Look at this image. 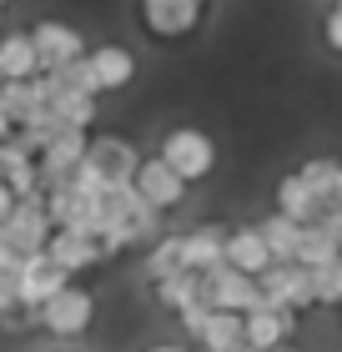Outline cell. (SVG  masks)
<instances>
[{"mask_svg": "<svg viewBox=\"0 0 342 352\" xmlns=\"http://www.w3.org/2000/svg\"><path fill=\"white\" fill-rule=\"evenodd\" d=\"M91 327H96V292L81 287V282H71L66 292H56L36 312V332H45V338H56V342H81Z\"/></svg>", "mask_w": 342, "mask_h": 352, "instance_id": "obj_1", "label": "cell"}, {"mask_svg": "<svg viewBox=\"0 0 342 352\" xmlns=\"http://www.w3.org/2000/svg\"><path fill=\"white\" fill-rule=\"evenodd\" d=\"M161 162H167L182 182H206L211 171H217V141H211L206 131H197V126H176V131L161 136Z\"/></svg>", "mask_w": 342, "mask_h": 352, "instance_id": "obj_2", "label": "cell"}, {"mask_svg": "<svg viewBox=\"0 0 342 352\" xmlns=\"http://www.w3.org/2000/svg\"><path fill=\"white\" fill-rule=\"evenodd\" d=\"M51 206H45V191H36V197H21L15 201V212L0 221V242H6L15 257H36V252H45V242H51Z\"/></svg>", "mask_w": 342, "mask_h": 352, "instance_id": "obj_3", "label": "cell"}, {"mask_svg": "<svg viewBox=\"0 0 342 352\" xmlns=\"http://www.w3.org/2000/svg\"><path fill=\"white\" fill-rule=\"evenodd\" d=\"M202 302L211 312H237L247 317L262 307V287H257V277H247V272H232V267H211L202 272Z\"/></svg>", "mask_w": 342, "mask_h": 352, "instance_id": "obj_4", "label": "cell"}, {"mask_svg": "<svg viewBox=\"0 0 342 352\" xmlns=\"http://www.w3.org/2000/svg\"><path fill=\"white\" fill-rule=\"evenodd\" d=\"M136 166H141V151H136L126 136H91V146H86V171L101 182V191L131 186V182H136Z\"/></svg>", "mask_w": 342, "mask_h": 352, "instance_id": "obj_5", "label": "cell"}, {"mask_svg": "<svg viewBox=\"0 0 342 352\" xmlns=\"http://www.w3.org/2000/svg\"><path fill=\"white\" fill-rule=\"evenodd\" d=\"M257 287H262V302L267 307H282V312H307V307H317V297H312V272L297 267V262H277L267 267L262 277H257Z\"/></svg>", "mask_w": 342, "mask_h": 352, "instance_id": "obj_6", "label": "cell"}, {"mask_svg": "<svg viewBox=\"0 0 342 352\" xmlns=\"http://www.w3.org/2000/svg\"><path fill=\"white\" fill-rule=\"evenodd\" d=\"M30 45H36V56H41V71H61V66H71V60L91 56L86 36H81L71 21H36L30 25Z\"/></svg>", "mask_w": 342, "mask_h": 352, "instance_id": "obj_7", "label": "cell"}, {"mask_svg": "<svg viewBox=\"0 0 342 352\" xmlns=\"http://www.w3.org/2000/svg\"><path fill=\"white\" fill-rule=\"evenodd\" d=\"M131 191L151 206L156 217H167V212H176V206L186 201V182L176 176L161 156H141V166H136V182H131Z\"/></svg>", "mask_w": 342, "mask_h": 352, "instance_id": "obj_8", "label": "cell"}, {"mask_svg": "<svg viewBox=\"0 0 342 352\" xmlns=\"http://www.w3.org/2000/svg\"><path fill=\"white\" fill-rule=\"evenodd\" d=\"M141 25L156 41H182L202 25V0H141Z\"/></svg>", "mask_w": 342, "mask_h": 352, "instance_id": "obj_9", "label": "cell"}, {"mask_svg": "<svg viewBox=\"0 0 342 352\" xmlns=\"http://www.w3.org/2000/svg\"><path fill=\"white\" fill-rule=\"evenodd\" d=\"M45 257H51L66 277L76 282L81 272H91V267H101L106 262V252H101V242H96L91 232H71V227H56L51 232V242H45Z\"/></svg>", "mask_w": 342, "mask_h": 352, "instance_id": "obj_10", "label": "cell"}, {"mask_svg": "<svg viewBox=\"0 0 342 352\" xmlns=\"http://www.w3.org/2000/svg\"><path fill=\"white\" fill-rule=\"evenodd\" d=\"M226 236H232V221H197V227H186V232H182L186 272L226 267Z\"/></svg>", "mask_w": 342, "mask_h": 352, "instance_id": "obj_11", "label": "cell"}, {"mask_svg": "<svg viewBox=\"0 0 342 352\" xmlns=\"http://www.w3.org/2000/svg\"><path fill=\"white\" fill-rule=\"evenodd\" d=\"M66 287H71V277H66L51 257H45V252H36V257L21 262V307L41 312L45 302H51L56 292H66Z\"/></svg>", "mask_w": 342, "mask_h": 352, "instance_id": "obj_12", "label": "cell"}, {"mask_svg": "<svg viewBox=\"0 0 342 352\" xmlns=\"http://www.w3.org/2000/svg\"><path fill=\"white\" fill-rule=\"evenodd\" d=\"M242 322H247V347H257V352H277V347H287L297 338V312L267 307V302L257 312H247Z\"/></svg>", "mask_w": 342, "mask_h": 352, "instance_id": "obj_13", "label": "cell"}, {"mask_svg": "<svg viewBox=\"0 0 342 352\" xmlns=\"http://www.w3.org/2000/svg\"><path fill=\"white\" fill-rule=\"evenodd\" d=\"M86 66L96 76V91H126L136 81V56L126 45H91Z\"/></svg>", "mask_w": 342, "mask_h": 352, "instance_id": "obj_14", "label": "cell"}, {"mask_svg": "<svg viewBox=\"0 0 342 352\" xmlns=\"http://www.w3.org/2000/svg\"><path fill=\"white\" fill-rule=\"evenodd\" d=\"M191 347H197V352H242V347H247V322H242L237 312H211L206 307Z\"/></svg>", "mask_w": 342, "mask_h": 352, "instance_id": "obj_15", "label": "cell"}, {"mask_svg": "<svg viewBox=\"0 0 342 352\" xmlns=\"http://www.w3.org/2000/svg\"><path fill=\"white\" fill-rule=\"evenodd\" d=\"M226 267L232 272H247V277H262L272 262V252L262 242V232H257V221H247V227H232V236H226Z\"/></svg>", "mask_w": 342, "mask_h": 352, "instance_id": "obj_16", "label": "cell"}, {"mask_svg": "<svg viewBox=\"0 0 342 352\" xmlns=\"http://www.w3.org/2000/svg\"><path fill=\"white\" fill-rule=\"evenodd\" d=\"M41 56L30 45V30H0V81H36Z\"/></svg>", "mask_w": 342, "mask_h": 352, "instance_id": "obj_17", "label": "cell"}, {"mask_svg": "<svg viewBox=\"0 0 342 352\" xmlns=\"http://www.w3.org/2000/svg\"><path fill=\"white\" fill-rule=\"evenodd\" d=\"M272 212H282L287 221H297V227H317V221H322V201L307 191V182L297 171H287L282 182H277V206H272Z\"/></svg>", "mask_w": 342, "mask_h": 352, "instance_id": "obj_18", "label": "cell"}, {"mask_svg": "<svg viewBox=\"0 0 342 352\" xmlns=\"http://www.w3.org/2000/svg\"><path fill=\"white\" fill-rule=\"evenodd\" d=\"M297 176L307 182V191L322 201V212H332V206L342 201V162L337 156H312V162H302Z\"/></svg>", "mask_w": 342, "mask_h": 352, "instance_id": "obj_19", "label": "cell"}, {"mask_svg": "<svg viewBox=\"0 0 342 352\" xmlns=\"http://www.w3.org/2000/svg\"><path fill=\"white\" fill-rule=\"evenodd\" d=\"M151 297H156V307L167 312V317L191 312L202 302V272H176V277H167V282L151 287Z\"/></svg>", "mask_w": 342, "mask_h": 352, "instance_id": "obj_20", "label": "cell"}, {"mask_svg": "<svg viewBox=\"0 0 342 352\" xmlns=\"http://www.w3.org/2000/svg\"><path fill=\"white\" fill-rule=\"evenodd\" d=\"M176 272H186V247H182V232H161L151 252H146V282H167Z\"/></svg>", "mask_w": 342, "mask_h": 352, "instance_id": "obj_21", "label": "cell"}, {"mask_svg": "<svg viewBox=\"0 0 342 352\" xmlns=\"http://www.w3.org/2000/svg\"><path fill=\"white\" fill-rule=\"evenodd\" d=\"M257 232H262L272 262H297V242H302V227H297V221H287L282 212H267L262 221H257Z\"/></svg>", "mask_w": 342, "mask_h": 352, "instance_id": "obj_22", "label": "cell"}, {"mask_svg": "<svg viewBox=\"0 0 342 352\" xmlns=\"http://www.w3.org/2000/svg\"><path fill=\"white\" fill-rule=\"evenodd\" d=\"M342 257V242L328 227H302V242H297V267L317 272V267H332Z\"/></svg>", "mask_w": 342, "mask_h": 352, "instance_id": "obj_23", "label": "cell"}, {"mask_svg": "<svg viewBox=\"0 0 342 352\" xmlns=\"http://www.w3.org/2000/svg\"><path fill=\"white\" fill-rule=\"evenodd\" d=\"M45 116H56L61 126H66V131H91V121H96V101H91V96H56Z\"/></svg>", "mask_w": 342, "mask_h": 352, "instance_id": "obj_24", "label": "cell"}, {"mask_svg": "<svg viewBox=\"0 0 342 352\" xmlns=\"http://www.w3.org/2000/svg\"><path fill=\"white\" fill-rule=\"evenodd\" d=\"M51 76V86H56V96H101L96 91V76H91V66L86 60H71V66H61V71H45Z\"/></svg>", "mask_w": 342, "mask_h": 352, "instance_id": "obj_25", "label": "cell"}, {"mask_svg": "<svg viewBox=\"0 0 342 352\" xmlns=\"http://www.w3.org/2000/svg\"><path fill=\"white\" fill-rule=\"evenodd\" d=\"M312 297H317V307H342V257L332 267L312 272Z\"/></svg>", "mask_w": 342, "mask_h": 352, "instance_id": "obj_26", "label": "cell"}, {"mask_svg": "<svg viewBox=\"0 0 342 352\" xmlns=\"http://www.w3.org/2000/svg\"><path fill=\"white\" fill-rule=\"evenodd\" d=\"M322 41H328V51L342 56V10H328V21H322Z\"/></svg>", "mask_w": 342, "mask_h": 352, "instance_id": "obj_27", "label": "cell"}, {"mask_svg": "<svg viewBox=\"0 0 342 352\" xmlns=\"http://www.w3.org/2000/svg\"><path fill=\"white\" fill-rule=\"evenodd\" d=\"M10 212H15V191L6 186V176H0V221H6Z\"/></svg>", "mask_w": 342, "mask_h": 352, "instance_id": "obj_28", "label": "cell"}, {"mask_svg": "<svg viewBox=\"0 0 342 352\" xmlns=\"http://www.w3.org/2000/svg\"><path fill=\"white\" fill-rule=\"evenodd\" d=\"M141 352H197L191 342H151V347H141Z\"/></svg>", "mask_w": 342, "mask_h": 352, "instance_id": "obj_29", "label": "cell"}, {"mask_svg": "<svg viewBox=\"0 0 342 352\" xmlns=\"http://www.w3.org/2000/svg\"><path fill=\"white\" fill-rule=\"evenodd\" d=\"M277 352H297V347H292V342H287V347H277Z\"/></svg>", "mask_w": 342, "mask_h": 352, "instance_id": "obj_30", "label": "cell"}, {"mask_svg": "<svg viewBox=\"0 0 342 352\" xmlns=\"http://www.w3.org/2000/svg\"><path fill=\"white\" fill-rule=\"evenodd\" d=\"M0 166H6V146H0Z\"/></svg>", "mask_w": 342, "mask_h": 352, "instance_id": "obj_31", "label": "cell"}, {"mask_svg": "<svg viewBox=\"0 0 342 352\" xmlns=\"http://www.w3.org/2000/svg\"><path fill=\"white\" fill-rule=\"evenodd\" d=\"M332 10H342V0H332Z\"/></svg>", "mask_w": 342, "mask_h": 352, "instance_id": "obj_32", "label": "cell"}, {"mask_svg": "<svg viewBox=\"0 0 342 352\" xmlns=\"http://www.w3.org/2000/svg\"><path fill=\"white\" fill-rule=\"evenodd\" d=\"M61 352H81V347H61Z\"/></svg>", "mask_w": 342, "mask_h": 352, "instance_id": "obj_33", "label": "cell"}, {"mask_svg": "<svg viewBox=\"0 0 342 352\" xmlns=\"http://www.w3.org/2000/svg\"><path fill=\"white\" fill-rule=\"evenodd\" d=\"M6 6H10V0H0V10H6Z\"/></svg>", "mask_w": 342, "mask_h": 352, "instance_id": "obj_34", "label": "cell"}, {"mask_svg": "<svg viewBox=\"0 0 342 352\" xmlns=\"http://www.w3.org/2000/svg\"><path fill=\"white\" fill-rule=\"evenodd\" d=\"M242 352H257V347H242Z\"/></svg>", "mask_w": 342, "mask_h": 352, "instance_id": "obj_35", "label": "cell"}, {"mask_svg": "<svg viewBox=\"0 0 342 352\" xmlns=\"http://www.w3.org/2000/svg\"><path fill=\"white\" fill-rule=\"evenodd\" d=\"M0 21H6V10H0Z\"/></svg>", "mask_w": 342, "mask_h": 352, "instance_id": "obj_36", "label": "cell"}, {"mask_svg": "<svg viewBox=\"0 0 342 352\" xmlns=\"http://www.w3.org/2000/svg\"><path fill=\"white\" fill-rule=\"evenodd\" d=\"M202 6H206V0H202Z\"/></svg>", "mask_w": 342, "mask_h": 352, "instance_id": "obj_37", "label": "cell"}]
</instances>
